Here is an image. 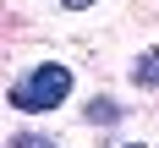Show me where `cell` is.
Returning a JSON list of instances; mask_svg holds the SVG:
<instances>
[{
    "label": "cell",
    "instance_id": "cell-1",
    "mask_svg": "<svg viewBox=\"0 0 159 148\" xmlns=\"http://www.w3.org/2000/svg\"><path fill=\"white\" fill-rule=\"evenodd\" d=\"M11 110H28V115H44V110H61L66 99H71V66L61 61H44L33 66L22 82H11Z\"/></svg>",
    "mask_w": 159,
    "mask_h": 148
},
{
    "label": "cell",
    "instance_id": "cell-2",
    "mask_svg": "<svg viewBox=\"0 0 159 148\" xmlns=\"http://www.w3.org/2000/svg\"><path fill=\"white\" fill-rule=\"evenodd\" d=\"M132 82H137V88H159V49H143V55L132 61Z\"/></svg>",
    "mask_w": 159,
    "mask_h": 148
},
{
    "label": "cell",
    "instance_id": "cell-3",
    "mask_svg": "<svg viewBox=\"0 0 159 148\" xmlns=\"http://www.w3.org/2000/svg\"><path fill=\"white\" fill-rule=\"evenodd\" d=\"M88 121H93V126H110V121H121V104H115V99H93V104H88Z\"/></svg>",
    "mask_w": 159,
    "mask_h": 148
},
{
    "label": "cell",
    "instance_id": "cell-4",
    "mask_svg": "<svg viewBox=\"0 0 159 148\" xmlns=\"http://www.w3.org/2000/svg\"><path fill=\"white\" fill-rule=\"evenodd\" d=\"M11 148H55L44 132H11Z\"/></svg>",
    "mask_w": 159,
    "mask_h": 148
},
{
    "label": "cell",
    "instance_id": "cell-5",
    "mask_svg": "<svg viewBox=\"0 0 159 148\" xmlns=\"http://www.w3.org/2000/svg\"><path fill=\"white\" fill-rule=\"evenodd\" d=\"M66 11H88V6H93V0H61Z\"/></svg>",
    "mask_w": 159,
    "mask_h": 148
},
{
    "label": "cell",
    "instance_id": "cell-6",
    "mask_svg": "<svg viewBox=\"0 0 159 148\" xmlns=\"http://www.w3.org/2000/svg\"><path fill=\"white\" fill-rule=\"evenodd\" d=\"M132 148H148V143H132Z\"/></svg>",
    "mask_w": 159,
    "mask_h": 148
}]
</instances>
